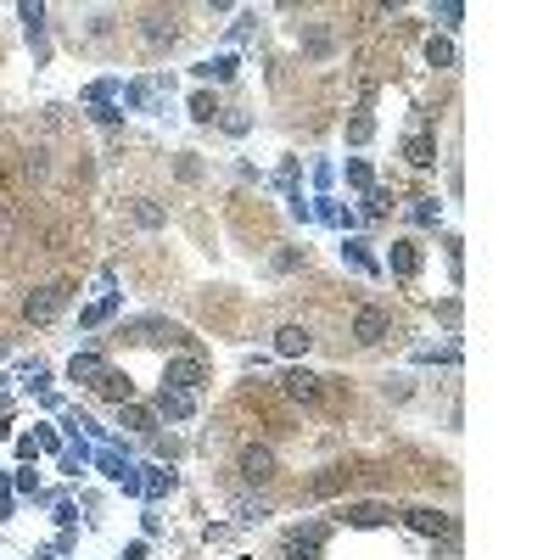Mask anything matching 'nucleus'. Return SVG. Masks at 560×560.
<instances>
[{
	"mask_svg": "<svg viewBox=\"0 0 560 560\" xmlns=\"http://www.w3.org/2000/svg\"><path fill=\"white\" fill-rule=\"evenodd\" d=\"M62 303H68V286H34V292L23 297V320L46 325V320H56V314H62Z\"/></svg>",
	"mask_w": 560,
	"mask_h": 560,
	"instance_id": "f257e3e1",
	"label": "nucleus"
},
{
	"mask_svg": "<svg viewBox=\"0 0 560 560\" xmlns=\"http://www.w3.org/2000/svg\"><path fill=\"white\" fill-rule=\"evenodd\" d=\"M169 387H180V392H196V387H202V364H196V359H180V364H169Z\"/></svg>",
	"mask_w": 560,
	"mask_h": 560,
	"instance_id": "9d476101",
	"label": "nucleus"
},
{
	"mask_svg": "<svg viewBox=\"0 0 560 560\" xmlns=\"http://www.w3.org/2000/svg\"><path fill=\"white\" fill-rule=\"evenodd\" d=\"M280 392L292 404H320L325 398V376H314V370H286L280 376Z\"/></svg>",
	"mask_w": 560,
	"mask_h": 560,
	"instance_id": "f03ea898",
	"label": "nucleus"
},
{
	"mask_svg": "<svg viewBox=\"0 0 560 560\" xmlns=\"http://www.w3.org/2000/svg\"><path fill=\"white\" fill-rule=\"evenodd\" d=\"M96 387H101V398H113V404H135V381H130V376H118L113 364L96 376Z\"/></svg>",
	"mask_w": 560,
	"mask_h": 560,
	"instance_id": "0eeeda50",
	"label": "nucleus"
},
{
	"mask_svg": "<svg viewBox=\"0 0 560 560\" xmlns=\"http://www.w3.org/2000/svg\"><path fill=\"white\" fill-rule=\"evenodd\" d=\"M414 219H421V224H438V202H431V196H414Z\"/></svg>",
	"mask_w": 560,
	"mask_h": 560,
	"instance_id": "aec40b11",
	"label": "nucleus"
},
{
	"mask_svg": "<svg viewBox=\"0 0 560 560\" xmlns=\"http://www.w3.org/2000/svg\"><path fill=\"white\" fill-rule=\"evenodd\" d=\"M387 330H392V320L381 314V308H359L354 314V342H364V347H376Z\"/></svg>",
	"mask_w": 560,
	"mask_h": 560,
	"instance_id": "7ed1b4c3",
	"label": "nucleus"
},
{
	"mask_svg": "<svg viewBox=\"0 0 560 560\" xmlns=\"http://www.w3.org/2000/svg\"><path fill=\"white\" fill-rule=\"evenodd\" d=\"M275 347H280L286 359H297V354H308V347H314V337H308V325H280Z\"/></svg>",
	"mask_w": 560,
	"mask_h": 560,
	"instance_id": "1a4fd4ad",
	"label": "nucleus"
},
{
	"mask_svg": "<svg viewBox=\"0 0 560 560\" xmlns=\"http://www.w3.org/2000/svg\"><path fill=\"white\" fill-rule=\"evenodd\" d=\"M426 62H431V68H454V46L431 34V39H426Z\"/></svg>",
	"mask_w": 560,
	"mask_h": 560,
	"instance_id": "ddd939ff",
	"label": "nucleus"
},
{
	"mask_svg": "<svg viewBox=\"0 0 560 560\" xmlns=\"http://www.w3.org/2000/svg\"><path fill=\"white\" fill-rule=\"evenodd\" d=\"M146 39L152 46H174V29H163V17H146Z\"/></svg>",
	"mask_w": 560,
	"mask_h": 560,
	"instance_id": "a211bd4d",
	"label": "nucleus"
},
{
	"mask_svg": "<svg viewBox=\"0 0 560 560\" xmlns=\"http://www.w3.org/2000/svg\"><path fill=\"white\" fill-rule=\"evenodd\" d=\"M191 118H196V123L213 118V96H202V90H196V96H191Z\"/></svg>",
	"mask_w": 560,
	"mask_h": 560,
	"instance_id": "6ab92c4d",
	"label": "nucleus"
},
{
	"mask_svg": "<svg viewBox=\"0 0 560 560\" xmlns=\"http://www.w3.org/2000/svg\"><path fill=\"white\" fill-rule=\"evenodd\" d=\"M123 426H130V431H152V426H157V414H152V409H140V404H123Z\"/></svg>",
	"mask_w": 560,
	"mask_h": 560,
	"instance_id": "4468645a",
	"label": "nucleus"
},
{
	"mask_svg": "<svg viewBox=\"0 0 560 560\" xmlns=\"http://www.w3.org/2000/svg\"><path fill=\"white\" fill-rule=\"evenodd\" d=\"M101 370H107V364H101L96 354H73V364H68V376H73V381H96V376H101Z\"/></svg>",
	"mask_w": 560,
	"mask_h": 560,
	"instance_id": "9b49d317",
	"label": "nucleus"
},
{
	"mask_svg": "<svg viewBox=\"0 0 560 560\" xmlns=\"http://www.w3.org/2000/svg\"><path fill=\"white\" fill-rule=\"evenodd\" d=\"M392 269H398V275H414V269H421V253H414L409 241H398L392 247Z\"/></svg>",
	"mask_w": 560,
	"mask_h": 560,
	"instance_id": "2eb2a0df",
	"label": "nucleus"
},
{
	"mask_svg": "<svg viewBox=\"0 0 560 560\" xmlns=\"http://www.w3.org/2000/svg\"><path fill=\"white\" fill-rule=\"evenodd\" d=\"M163 488H174V471H169V476H163V471H157V476H146V493H163Z\"/></svg>",
	"mask_w": 560,
	"mask_h": 560,
	"instance_id": "4be33fe9",
	"label": "nucleus"
},
{
	"mask_svg": "<svg viewBox=\"0 0 560 560\" xmlns=\"http://www.w3.org/2000/svg\"><path fill=\"white\" fill-rule=\"evenodd\" d=\"M135 219H140V224H163V207H157V202H140Z\"/></svg>",
	"mask_w": 560,
	"mask_h": 560,
	"instance_id": "412c9836",
	"label": "nucleus"
},
{
	"mask_svg": "<svg viewBox=\"0 0 560 560\" xmlns=\"http://www.w3.org/2000/svg\"><path fill=\"white\" fill-rule=\"evenodd\" d=\"M241 476L247 482H269V476H275V454H269L263 443H247L241 448Z\"/></svg>",
	"mask_w": 560,
	"mask_h": 560,
	"instance_id": "20e7f679",
	"label": "nucleus"
},
{
	"mask_svg": "<svg viewBox=\"0 0 560 560\" xmlns=\"http://www.w3.org/2000/svg\"><path fill=\"white\" fill-rule=\"evenodd\" d=\"M191 409H196V392H180V387H163L157 392V414H169V421H185Z\"/></svg>",
	"mask_w": 560,
	"mask_h": 560,
	"instance_id": "6e6552de",
	"label": "nucleus"
},
{
	"mask_svg": "<svg viewBox=\"0 0 560 560\" xmlns=\"http://www.w3.org/2000/svg\"><path fill=\"white\" fill-rule=\"evenodd\" d=\"M347 522H359V527H376V522H387V510H381V505H359V510H347Z\"/></svg>",
	"mask_w": 560,
	"mask_h": 560,
	"instance_id": "f3484780",
	"label": "nucleus"
},
{
	"mask_svg": "<svg viewBox=\"0 0 560 560\" xmlns=\"http://www.w3.org/2000/svg\"><path fill=\"white\" fill-rule=\"evenodd\" d=\"M409 163H414V169H431V163H438V146H431V135H414V140H409Z\"/></svg>",
	"mask_w": 560,
	"mask_h": 560,
	"instance_id": "f8f14e48",
	"label": "nucleus"
},
{
	"mask_svg": "<svg viewBox=\"0 0 560 560\" xmlns=\"http://www.w3.org/2000/svg\"><path fill=\"white\" fill-rule=\"evenodd\" d=\"M286 560H320V549H325V532L320 527H308V532H286Z\"/></svg>",
	"mask_w": 560,
	"mask_h": 560,
	"instance_id": "423d86ee",
	"label": "nucleus"
},
{
	"mask_svg": "<svg viewBox=\"0 0 560 560\" xmlns=\"http://www.w3.org/2000/svg\"><path fill=\"white\" fill-rule=\"evenodd\" d=\"M196 73H202V79H219V85H224V79H236V62H230V56H219V62H202Z\"/></svg>",
	"mask_w": 560,
	"mask_h": 560,
	"instance_id": "dca6fc26",
	"label": "nucleus"
},
{
	"mask_svg": "<svg viewBox=\"0 0 560 560\" xmlns=\"http://www.w3.org/2000/svg\"><path fill=\"white\" fill-rule=\"evenodd\" d=\"M404 522H409L414 532H421V538H448V532H454V515H443V510H426V505H421V510H409Z\"/></svg>",
	"mask_w": 560,
	"mask_h": 560,
	"instance_id": "39448f33",
	"label": "nucleus"
}]
</instances>
